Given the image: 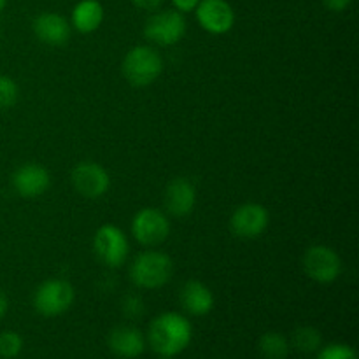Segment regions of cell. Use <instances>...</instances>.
Returning <instances> with one entry per match:
<instances>
[{"label":"cell","instance_id":"cell-1","mask_svg":"<svg viewBox=\"0 0 359 359\" xmlns=\"http://www.w3.org/2000/svg\"><path fill=\"white\" fill-rule=\"evenodd\" d=\"M193 339V326L186 316L163 312L151 321L146 340L161 358H174L188 349Z\"/></svg>","mask_w":359,"mask_h":359},{"label":"cell","instance_id":"cell-2","mask_svg":"<svg viewBox=\"0 0 359 359\" xmlns=\"http://www.w3.org/2000/svg\"><path fill=\"white\" fill-rule=\"evenodd\" d=\"M174 263L161 251L147 249L139 252L130 265V279L140 290H160L170 283Z\"/></svg>","mask_w":359,"mask_h":359},{"label":"cell","instance_id":"cell-3","mask_svg":"<svg viewBox=\"0 0 359 359\" xmlns=\"http://www.w3.org/2000/svg\"><path fill=\"white\" fill-rule=\"evenodd\" d=\"M121 70L132 86H149L163 72V58L151 46H135L125 55Z\"/></svg>","mask_w":359,"mask_h":359},{"label":"cell","instance_id":"cell-4","mask_svg":"<svg viewBox=\"0 0 359 359\" xmlns=\"http://www.w3.org/2000/svg\"><path fill=\"white\" fill-rule=\"evenodd\" d=\"M184 14L175 9L153 11L144 25V37L156 46H174L184 37L186 34Z\"/></svg>","mask_w":359,"mask_h":359},{"label":"cell","instance_id":"cell-5","mask_svg":"<svg viewBox=\"0 0 359 359\" xmlns=\"http://www.w3.org/2000/svg\"><path fill=\"white\" fill-rule=\"evenodd\" d=\"M76 291L72 284L63 279L44 280L34 293V309L44 318L62 316L72 307Z\"/></svg>","mask_w":359,"mask_h":359},{"label":"cell","instance_id":"cell-6","mask_svg":"<svg viewBox=\"0 0 359 359\" xmlns=\"http://www.w3.org/2000/svg\"><path fill=\"white\" fill-rule=\"evenodd\" d=\"M93 251L98 262L107 269H119L125 265L130 252L128 238L125 231L116 224H104L93 237Z\"/></svg>","mask_w":359,"mask_h":359},{"label":"cell","instance_id":"cell-7","mask_svg":"<svg viewBox=\"0 0 359 359\" xmlns=\"http://www.w3.org/2000/svg\"><path fill=\"white\" fill-rule=\"evenodd\" d=\"M302 265L309 279L319 284L335 283L342 273V259L335 249L325 244L311 245L302 258Z\"/></svg>","mask_w":359,"mask_h":359},{"label":"cell","instance_id":"cell-8","mask_svg":"<svg viewBox=\"0 0 359 359\" xmlns=\"http://www.w3.org/2000/svg\"><path fill=\"white\" fill-rule=\"evenodd\" d=\"M132 235L139 244L146 248H156L163 244L170 235V221L165 216L163 210L146 207L133 216Z\"/></svg>","mask_w":359,"mask_h":359},{"label":"cell","instance_id":"cell-9","mask_svg":"<svg viewBox=\"0 0 359 359\" xmlns=\"http://www.w3.org/2000/svg\"><path fill=\"white\" fill-rule=\"evenodd\" d=\"M269 223L270 214L266 207H263L262 203L248 202L233 210L230 217V230L235 237L251 241L262 237L269 228Z\"/></svg>","mask_w":359,"mask_h":359},{"label":"cell","instance_id":"cell-10","mask_svg":"<svg viewBox=\"0 0 359 359\" xmlns=\"http://www.w3.org/2000/svg\"><path fill=\"white\" fill-rule=\"evenodd\" d=\"M72 186L84 198H100L111 188V175L97 161H81L72 170Z\"/></svg>","mask_w":359,"mask_h":359},{"label":"cell","instance_id":"cell-11","mask_svg":"<svg viewBox=\"0 0 359 359\" xmlns=\"http://www.w3.org/2000/svg\"><path fill=\"white\" fill-rule=\"evenodd\" d=\"M195 14L200 27L212 35L228 34L235 25V11L228 0H200Z\"/></svg>","mask_w":359,"mask_h":359},{"label":"cell","instance_id":"cell-12","mask_svg":"<svg viewBox=\"0 0 359 359\" xmlns=\"http://www.w3.org/2000/svg\"><path fill=\"white\" fill-rule=\"evenodd\" d=\"M13 186L23 198H37L51 186V174L39 163H25L14 172Z\"/></svg>","mask_w":359,"mask_h":359},{"label":"cell","instance_id":"cell-13","mask_svg":"<svg viewBox=\"0 0 359 359\" xmlns=\"http://www.w3.org/2000/svg\"><path fill=\"white\" fill-rule=\"evenodd\" d=\"M32 30H34L35 37L44 44L63 46L69 42L72 27L65 16L48 11V13H41L34 18Z\"/></svg>","mask_w":359,"mask_h":359},{"label":"cell","instance_id":"cell-14","mask_svg":"<svg viewBox=\"0 0 359 359\" xmlns=\"http://www.w3.org/2000/svg\"><path fill=\"white\" fill-rule=\"evenodd\" d=\"M165 209L174 217H184L193 212L196 205V188L189 179H172L165 189Z\"/></svg>","mask_w":359,"mask_h":359},{"label":"cell","instance_id":"cell-15","mask_svg":"<svg viewBox=\"0 0 359 359\" xmlns=\"http://www.w3.org/2000/svg\"><path fill=\"white\" fill-rule=\"evenodd\" d=\"M109 349L118 358L135 359L146 351V337L135 326H118L109 335Z\"/></svg>","mask_w":359,"mask_h":359},{"label":"cell","instance_id":"cell-16","mask_svg":"<svg viewBox=\"0 0 359 359\" xmlns=\"http://www.w3.org/2000/svg\"><path fill=\"white\" fill-rule=\"evenodd\" d=\"M179 300H181L182 309L188 312L189 316H207L214 309V294L209 290V286H205L200 280H186L181 287V293H179Z\"/></svg>","mask_w":359,"mask_h":359},{"label":"cell","instance_id":"cell-17","mask_svg":"<svg viewBox=\"0 0 359 359\" xmlns=\"http://www.w3.org/2000/svg\"><path fill=\"white\" fill-rule=\"evenodd\" d=\"M104 18V6L98 0H79L72 9L70 27L76 28L79 34H93L102 27Z\"/></svg>","mask_w":359,"mask_h":359},{"label":"cell","instance_id":"cell-18","mask_svg":"<svg viewBox=\"0 0 359 359\" xmlns=\"http://www.w3.org/2000/svg\"><path fill=\"white\" fill-rule=\"evenodd\" d=\"M258 349L265 359H286L290 356V340L279 332H269L259 339Z\"/></svg>","mask_w":359,"mask_h":359},{"label":"cell","instance_id":"cell-19","mask_svg":"<svg viewBox=\"0 0 359 359\" xmlns=\"http://www.w3.org/2000/svg\"><path fill=\"white\" fill-rule=\"evenodd\" d=\"M291 344L300 353L312 354L321 349L323 339L319 330L312 328V326H300V328L294 330L293 337H291Z\"/></svg>","mask_w":359,"mask_h":359},{"label":"cell","instance_id":"cell-20","mask_svg":"<svg viewBox=\"0 0 359 359\" xmlns=\"http://www.w3.org/2000/svg\"><path fill=\"white\" fill-rule=\"evenodd\" d=\"M23 351V339L16 332L0 333V358L14 359Z\"/></svg>","mask_w":359,"mask_h":359},{"label":"cell","instance_id":"cell-21","mask_svg":"<svg viewBox=\"0 0 359 359\" xmlns=\"http://www.w3.org/2000/svg\"><path fill=\"white\" fill-rule=\"evenodd\" d=\"M18 95V84L13 77L0 76V109H9L16 104Z\"/></svg>","mask_w":359,"mask_h":359},{"label":"cell","instance_id":"cell-22","mask_svg":"<svg viewBox=\"0 0 359 359\" xmlns=\"http://www.w3.org/2000/svg\"><path fill=\"white\" fill-rule=\"evenodd\" d=\"M316 359H358V354L347 344H330V346L319 349Z\"/></svg>","mask_w":359,"mask_h":359},{"label":"cell","instance_id":"cell-23","mask_svg":"<svg viewBox=\"0 0 359 359\" xmlns=\"http://www.w3.org/2000/svg\"><path fill=\"white\" fill-rule=\"evenodd\" d=\"M123 312L126 318L137 319L144 314V302L139 294H126L121 304Z\"/></svg>","mask_w":359,"mask_h":359},{"label":"cell","instance_id":"cell-24","mask_svg":"<svg viewBox=\"0 0 359 359\" xmlns=\"http://www.w3.org/2000/svg\"><path fill=\"white\" fill-rule=\"evenodd\" d=\"M198 4H200V0H172V6H174V9L179 11V13H182V14L195 11Z\"/></svg>","mask_w":359,"mask_h":359},{"label":"cell","instance_id":"cell-25","mask_svg":"<svg viewBox=\"0 0 359 359\" xmlns=\"http://www.w3.org/2000/svg\"><path fill=\"white\" fill-rule=\"evenodd\" d=\"M321 2L325 4L326 9L333 11V13H342L353 4V0H321Z\"/></svg>","mask_w":359,"mask_h":359},{"label":"cell","instance_id":"cell-26","mask_svg":"<svg viewBox=\"0 0 359 359\" xmlns=\"http://www.w3.org/2000/svg\"><path fill=\"white\" fill-rule=\"evenodd\" d=\"M135 7L142 11H158L163 4V0H130Z\"/></svg>","mask_w":359,"mask_h":359},{"label":"cell","instance_id":"cell-27","mask_svg":"<svg viewBox=\"0 0 359 359\" xmlns=\"http://www.w3.org/2000/svg\"><path fill=\"white\" fill-rule=\"evenodd\" d=\"M7 309H9V302H7V297L4 293H0V321L6 316Z\"/></svg>","mask_w":359,"mask_h":359},{"label":"cell","instance_id":"cell-28","mask_svg":"<svg viewBox=\"0 0 359 359\" xmlns=\"http://www.w3.org/2000/svg\"><path fill=\"white\" fill-rule=\"evenodd\" d=\"M7 6V0H0V11H4V7Z\"/></svg>","mask_w":359,"mask_h":359},{"label":"cell","instance_id":"cell-29","mask_svg":"<svg viewBox=\"0 0 359 359\" xmlns=\"http://www.w3.org/2000/svg\"><path fill=\"white\" fill-rule=\"evenodd\" d=\"M161 359H172V358H161Z\"/></svg>","mask_w":359,"mask_h":359}]
</instances>
